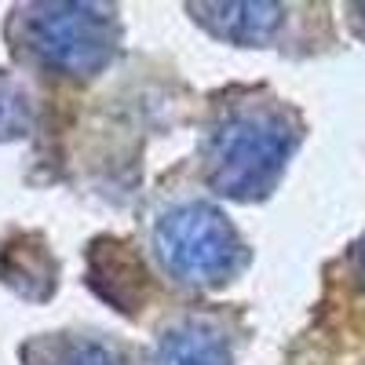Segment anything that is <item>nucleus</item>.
I'll return each instance as SVG.
<instances>
[{
	"instance_id": "nucleus-1",
	"label": "nucleus",
	"mask_w": 365,
	"mask_h": 365,
	"mask_svg": "<svg viewBox=\"0 0 365 365\" xmlns=\"http://www.w3.org/2000/svg\"><path fill=\"white\" fill-rule=\"evenodd\" d=\"M296 146V128L282 110L234 106L208 135V182L223 197L256 201L274 190Z\"/></svg>"
},
{
	"instance_id": "nucleus-2",
	"label": "nucleus",
	"mask_w": 365,
	"mask_h": 365,
	"mask_svg": "<svg viewBox=\"0 0 365 365\" xmlns=\"http://www.w3.org/2000/svg\"><path fill=\"white\" fill-rule=\"evenodd\" d=\"M117 19L103 4H29L22 15V41L41 63L91 77L99 73L117 48Z\"/></svg>"
},
{
	"instance_id": "nucleus-3",
	"label": "nucleus",
	"mask_w": 365,
	"mask_h": 365,
	"mask_svg": "<svg viewBox=\"0 0 365 365\" xmlns=\"http://www.w3.org/2000/svg\"><path fill=\"white\" fill-rule=\"evenodd\" d=\"M154 245L161 263L179 282L190 285H216L227 282L245 259L237 230L227 223L220 208L205 201H182L158 220Z\"/></svg>"
},
{
	"instance_id": "nucleus-4",
	"label": "nucleus",
	"mask_w": 365,
	"mask_h": 365,
	"mask_svg": "<svg viewBox=\"0 0 365 365\" xmlns=\"http://www.w3.org/2000/svg\"><path fill=\"white\" fill-rule=\"evenodd\" d=\"M194 19L212 37L230 44H267L274 29L282 26L285 8L282 4H256V0H230V4H194Z\"/></svg>"
},
{
	"instance_id": "nucleus-5",
	"label": "nucleus",
	"mask_w": 365,
	"mask_h": 365,
	"mask_svg": "<svg viewBox=\"0 0 365 365\" xmlns=\"http://www.w3.org/2000/svg\"><path fill=\"white\" fill-rule=\"evenodd\" d=\"M158 365H230V347L220 329L205 322H182L161 336Z\"/></svg>"
},
{
	"instance_id": "nucleus-6",
	"label": "nucleus",
	"mask_w": 365,
	"mask_h": 365,
	"mask_svg": "<svg viewBox=\"0 0 365 365\" xmlns=\"http://www.w3.org/2000/svg\"><path fill=\"white\" fill-rule=\"evenodd\" d=\"M29 365H125L120 354L99 340H41L26 351Z\"/></svg>"
},
{
	"instance_id": "nucleus-7",
	"label": "nucleus",
	"mask_w": 365,
	"mask_h": 365,
	"mask_svg": "<svg viewBox=\"0 0 365 365\" xmlns=\"http://www.w3.org/2000/svg\"><path fill=\"white\" fill-rule=\"evenodd\" d=\"M26 128H29V96H26V88L15 77L0 73V139H11Z\"/></svg>"
},
{
	"instance_id": "nucleus-8",
	"label": "nucleus",
	"mask_w": 365,
	"mask_h": 365,
	"mask_svg": "<svg viewBox=\"0 0 365 365\" xmlns=\"http://www.w3.org/2000/svg\"><path fill=\"white\" fill-rule=\"evenodd\" d=\"M354 274H358V285L365 289V237L358 241V249H354Z\"/></svg>"
},
{
	"instance_id": "nucleus-9",
	"label": "nucleus",
	"mask_w": 365,
	"mask_h": 365,
	"mask_svg": "<svg viewBox=\"0 0 365 365\" xmlns=\"http://www.w3.org/2000/svg\"><path fill=\"white\" fill-rule=\"evenodd\" d=\"M351 26L365 37V4H354V8H351Z\"/></svg>"
}]
</instances>
